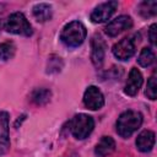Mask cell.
I'll use <instances>...</instances> for the list:
<instances>
[{
  "instance_id": "obj_8",
  "label": "cell",
  "mask_w": 157,
  "mask_h": 157,
  "mask_svg": "<svg viewBox=\"0 0 157 157\" xmlns=\"http://www.w3.org/2000/svg\"><path fill=\"white\" fill-rule=\"evenodd\" d=\"M132 27V18L128 15H121L114 20H112L104 28V32L109 37H115L121 32Z\"/></svg>"
},
{
  "instance_id": "obj_2",
  "label": "cell",
  "mask_w": 157,
  "mask_h": 157,
  "mask_svg": "<svg viewBox=\"0 0 157 157\" xmlns=\"http://www.w3.org/2000/svg\"><path fill=\"white\" fill-rule=\"evenodd\" d=\"M142 124V114L136 110H126L117 120V132L126 139L130 137Z\"/></svg>"
},
{
  "instance_id": "obj_9",
  "label": "cell",
  "mask_w": 157,
  "mask_h": 157,
  "mask_svg": "<svg viewBox=\"0 0 157 157\" xmlns=\"http://www.w3.org/2000/svg\"><path fill=\"white\" fill-rule=\"evenodd\" d=\"M83 103L91 110L101 109L104 105V96L96 86H90L83 93Z\"/></svg>"
},
{
  "instance_id": "obj_14",
  "label": "cell",
  "mask_w": 157,
  "mask_h": 157,
  "mask_svg": "<svg viewBox=\"0 0 157 157\" xmlns=\"http://www.w3.org/2000/svg\"><path fill=\"white\" fill-rule=\"evenodd\" d=\"M115 150V141L110 136H103L94 148L97 157H105Z\"/></svg>"
},
{
  "instance_id": "obj_12",
  "label": "cell",
  "mask_w": 157,
  "mask_h": 157,
  "mask_svg": "<svg viewBox=\"0 0 157 157\" xmlns=\"http://www.w3.org/2000/svg\"><path fill=\"white\" fill-rule=\"evenodd\" d=\"M155 132L151 130H144L136 139V147L141 152H148L155 146Z\"/></svg>"
},
{
  "instance_id": "obj_17",
  "label": "cell",
  "mask_w": 157,
  "mask_h": 157,
  "mask_svg": "<svg viewBox=\"0 0 157 157\" xmlns=\"http://www.w3.org/2000/svg\"><path fill=\"white\" fill-rule=\"evenodd\" d=\"M137 61H139V64L141 66L147 67V66H150V65L153 64V61H155V53L150 48H144L141 50L140 55H139Z\"/></svg>"
},
{
  "instance_id": "obj_4",
  "label": "cell",
  "mask_w": 157,
  "mask_h": 157,
  "mask_svg": "<svg viewBox=\"0 0 157 157\" xmlns=\"http://www.w3.org/2000/svg\"><path fill=\"white\" fill-rule=\"evenodd\" d=\"M4 27H5V29L7 32L13 33V34H21V36L28 37V36H31L33 33L31 23L28 22V20L26 18V16L22 12L11 13L7 17Z\"/></svg>"
},
{
  "instance_id": "obj_19",
  "label": "cell",
  "mask_w": 157,
  "mask_h": 157,
  "mask_svg": "<svg viewBox=\"0 0 157 157\" xmlns=\"http://www.w3.org/2000/svg\"><path fill=\"white\" fill-rule=\"evenodd\" d=\"M63 65L64 64H63L61 58H59L56 55H52L48 59V63H47V72H49V74L59 72V71H61Z\"/></svg>"
},
{
  "instance_id": "obj_11",
  "label": "cell",
  "mask_w": 157,
  "mask_h": 157,
  "mask_svg": "<svg viewBox=\"0 0 157 157\" xmlns=\"http://www.w3.org/2000/svg\"><path fill=\"white\" fill-rule=\"evenodd\" d=\"M142 82H144L142 74L136 67H132L129 72V77H128V81L125 83L124 92L128 96H135L139 92L140 87L142 86Z\"/></svg>"
},
{
  "instance_id": "obj_3",
  "label": "cell",
  "mask_w": 157,
  "mask_h": 157,
  "mask_svg": "<svg viewBox=\"0 0 157 157\" xmlns=\"http://www.w3.org/2000/svg\"><path fill=\"white\" fill-rule=\"evenodd\" d=\"M94 128V120L92 117L87 115V114H83V113H80V114H76L71 121H70V130H71V134L78 139V140H82V139H86L93 130Z\"/></svg>"
},
{
  "instance_id": "obj_7",
  "label": "cell",
  "mask_w": 157,
  "mask_h": 157,
  "mask_svg": "<svg viewBox=\"0 0 157 157\" xmlns=\"http://www.w3.org/2000/svg\"><path fill=\"white\" fill-rule=\"evenodd\" d=\"M117 7H118L117 1H107L98 5L97 7H94V10L91 13V21L93 23H102L108 21L112 17V15L115 12Z\"/></svg>"
},
{
  "instance_id": "obj_10",
  "label": "cell",
  "mask_w": 157,
  "mask_h": 157,
  "mask_svg": "<svg viewBox=\"0 0 157 157\" xmlns=\"http://www.w3.org/2000/svg\"><path fill=\"white\" fill-rule=\"evenodd\" d=\"M10 148L9 137V113L0 110V156L5 155Z\"/></svg>"
},
{
  "instance_id": "obj_16",
  "label": "cell",
  "mask_w": 157,
  "mask_h": 157,
  "mask_svg": "<svg viewBox=\"0 0 157 157\" xmlns=\"http://www.w3.org/2000/svg\"><path fill=\"white\" fill-rule=\"evenodd\" d=\"M156 12H157V2L156 1H144L139 6V13L145 18L155 16Z\"/></svg>"
},
{
  "instance_id": "obj_15",
  "label": "cell",
  "mask_w": 157,
  "mask_h": 157,
  "mask_svg": "<svg viewBox=\"0 0 157 157\" xmlns=\"http://www.w3.org/2000/svg\"><path fill=\"white\" fill-rule=\"evenodd\" d=\"M50 97H52V92L48 88H36L31 94L32 102L37 105L47 104L50 101Z\"/></svg>"
},
{
  "instance_id": "obj_22",
  "label": "cell",
  "mask_w": 157,
  "mask_h": 157,
  "mask_svg": "<svg viewBox=\"0 0 157 157\" xmlns=\"http://www.w3.org/2000/svg\"><path fill=\"white\" fill-rule=\"evenodd\" d=\"M0 27H1V25H0Z\"/></svg>"
},
{
  "instance_id": "obj_21",
  "label": "cell",
  "mask_w": 157,
  "mask_h": 157,
  "mask_svg": "<svg viewBox=\"0 0 157 157\" xmlns=\"http://www.w3.org/2000/svg\"><path fill=\"white\" fill-rule=\"evenodd\" d=\"M156 23H152L150 27V32H148V37H150V42L152 45H156Z\"/></svg>"
},
{
  "instance_id": "obj_6",
  "label": "cell",
  "mask_w": 157,
  "mask_h": 157,
  "mask_svg": "<svg viewBox=\"0 0 157 157\" xmlns=\"http://www.w3.org/2000/svg\"><path fill=\"white\" fill-rule=\"evenodd\" d=\"M91 60L96 67H101L104 61L107 44L101 34H94L91 39Z\"/></svg>"
},
{
  "instance_id": "obj_13",
  "label": "cell",
  "mask_w": 157,
  "mask_h": 157,
  "mask_svg": "<svg viewBox=\"0 0 157 157\" xmlns=\"http://www.w3.org/2000/svg\"><path fill=\"white\" fill-rule=\"evenodd\" d=\"M32 12H33V16L34 18L43 23V22H47L52 18L53 16V9H52V5L49 4H45V2H40V4H37L33 6L32 9Z\"/></svg>"
},
{
  "instance_id": "obj_20",
  "label": "cell",
  "mask_w": 157,
  "mask_h": 157,
  "mask_svg": "<svg viewBox=\"0 0 157 157\" xmlns=\"http://www.w3.org/2000/svg\"><path fill=\"white\" fill-rule=\"evenodd\" d=\"M156 88H157V83H156V75L152 74V76L148 78L147 81V86H146V91L145 94L147 96V98L155 101L156 99Z\"/></svg>"
},
{
  "instance_id": "obj_18",
  "label": "cell",
  "mask_w": 157,
  "mask_h": 157,
  "mask_svg": "<svg viewBox=\"0 0 157 157\" xmlns=\"http://www.w3.org/2000/svg\"><path fill=\"white\" fill-rule=\"evenodd\" d=\"M16 48L12 42H4L0 44V60L6 61L15 55Z\"/></svg>"
},
{
  "instance_id": "obj_5",
  "label": "cell",
  "mask_w": 157,
  "mask_h": 157,
  "mask_svg": "<svg viewBox=\"0 0 157 157\" xmlns=\"http://www.w3.org/2000/svg\"><path fill=\"white\" fill-rule=\"evenodd\" d=\"M137 38H139L137 34H132V36L123 38L117 44H114L112 50H113V54L115 55V58H118L119 60H128V59H130L135 54L136 42H139Z\"/></svg>"
},
{
  "instance_id": "obj_1",
  "label": "cell",
  "mask_w": 157,
  "mask_h": 157,
  "mask_svg": "<svg viewBox=\"0 0 157 157\" xmlns=\"http://www.w3.org/2000/svg\"><path fill=\"white\" fill-rule=\"evenodd\" d=\"M86 36V27L80 21H72L63 28L60 33V40L67 48H76L83 43Z\"/></svg>"
}]
</instances>
